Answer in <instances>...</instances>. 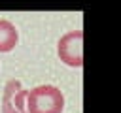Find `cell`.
I'll return each instance as SVG.
<instances>
[{
    "mask_svg": "<svg viewBox=\"0 0 121 113\" xmlns=\"http://www.w3.org/2000/svg\"><path fill=\"white\" fill-rule=\"evenodd\" d=\"M64 94L55 85H38L26 90L23 113H62Z\"/></svg>",
    "mask_w": 121,
    "mask_h": 113,
    "instance_id": "6da1fadb",
    "label": "cell"
},
{
    "mask_svg": "<svg viewBox=\"0 0 121 113\" xmlns=\"http://www.w3.org/2000/svg\"><path fill=\"white\" fill-rule=\"evenodd\" d=\"M57 55L60 62L70 68L83 66V32L81 30H68L60 36L57 43Z\"/></svg>",
    "mask_w": 121,
    "mask_h": 113,
    "instance_id": "7a4b0ae2",
    "label": "cell"
},
{
    "mask_svg": "<svg viewBox=\"0 0 121 113\" xmlns=\"http://www.w3.org/2000/svg\"><path fill=\"white\" fill-rule=\"evenodd\" d=\"M17 41H19L17 26L11 21H8V19H0V53L13 51Z\"/></svg>",
    "mask_w": 121,
    "mask_h": 113,
    "instance_id": "3957f363",
    "label": "cell"
},
{
    "mask_svg": "<svg viewBox=\"0 0 121 113\" xmlns=\"http://www.w3.org/2000/svg\"><path fill=\"white\" fill-rule=\"evenodd\" d=\"M21 89V81L19 79H9L4 87V94H2V107H0V113H17L15 109V92Z\"/></svg>",
    "mask_w": 121,
    "mask_h": 113,
    "instance_id": "277c9868",
    "label": "cell"
}]
</instances>
